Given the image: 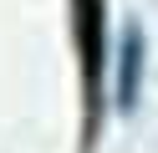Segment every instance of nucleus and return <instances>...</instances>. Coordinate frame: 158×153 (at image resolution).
Listing matches in <instances>:
<instances>
[{
    "instance_id": "1",
    "label": "nucleus",
    "mask_w": 158,
    "mask_h": 153,
    "mask_svg": "<svg viewBox=\"0 0 158 153\" xmlns=\"http://www.w3.org/2000/svg\"><path fill=\"white\" fill-rule=\"evenodd\" d=\"M77 41H82L87 82H97V71H102V0H77Z\"/></svg>"
}]
</instances>
